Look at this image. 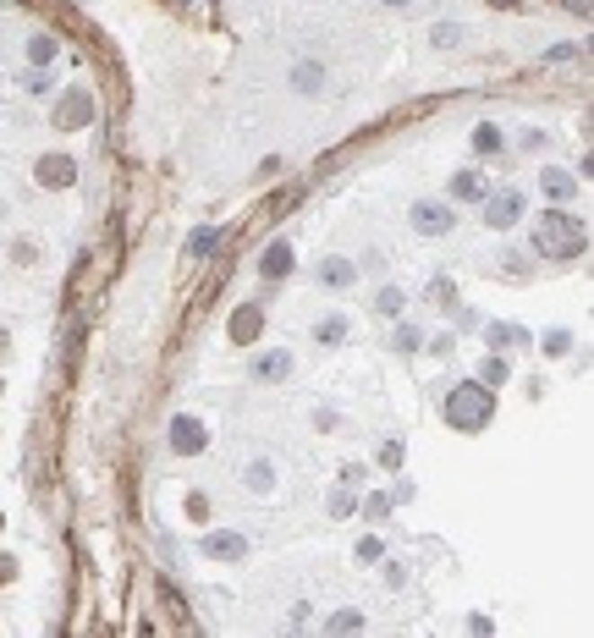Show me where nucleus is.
<instances>
[{"label": "nucleus", "mask_w": 594, "mask_h": 638, "mask_svg": "<svg viewBox=\"0 0 594 638\" xmlns=\"http://www.w3.org/2000/svg\"><path fill=\"white\" fill-rule=\"evenodd\" d=\"M479 380H484V385H501V380H507V358L490 352V358H484V369H479Z\"/></svg>", "instance_id": "6ab92c4d"}, {"label": "nucleus", "mask_w": 594, "mask_h": 638, "mask_svg": "<svg viewBox=\"0 0 594 638\" xmlns=\"http://www.w3.org/2000/svg\"><path fill=\"white\" fill-rule=\"evenodd\" d=\"M474 149L479 155H501V127H479L474 132Z\"/></svg>", "instance_id": "aec40b11"}, {"label": "nucleus", "mask_w": 594, "mask_h": 638, "mask_svg": "<svg viewBox=\"0 0 594 638\" xmlns=\"http://www.w3.org/2000/svg\"><path fill=\"white\" fill-rule=\"evenodd\" d=\"M484 336H490V352H501V347H523V341H528L523 325H490Z\"/></svg>", "instance_id": "4468645a"}, {"label": "nucleus", "mask_w": 594, "mask_h": 638, "mask_svg": "<svg viewBox=\"0 0 594 638\" xmlns=\"http://www.w3.org/2000/svg\"><path fill=\"white\" fill-rule=\"evenodd\" d=\"M204 424L199 419H176L171 424V451H182V457H199V451H204Z\"/></svg>", "instance_id": "0eeeda50"}, {"label": "nucleus", "mask_w": 594, "mask_h": 638, "mask_svg": "<svg viewBox=\"0 0 594 638\" xmlns=\"http://www.w3.org/2000/svg\"><path fill=\"white\" fill-rule=\"evenodd\" d=\"M248 484L264 490V484H270V463H253V468H248Z\"/></svg>", "instance_id": "a878e982"}, {"label": "nucleus", "mask_w": 594, "mask_h": 638, "mask_svg": "<svg viewBox=\"0 0 594 638\" xmlns=\"http://www.w3.org/2000/svg\"><path fill=\"white\" fill-rule=\"evenodd\" d=\"M501 6H512V0H501Z\"/></svg>", "instance_id": "7c9ffc66"}, {"label": "nucleus", "mask_w": 594, "mask_h": 638, "mask_svg": "<svg viewBox=\"0 0 594 638\" xmlns=\"http://www.w3.org/2000/svg\"><path fill=\"white\" fill-rule=\"evenodd\" d=\"M243 551H248L243 534H209V539H204V556H209V562H237Z\"/></svg>", "instance_id": "1a4fd4ad"}, {"label": "nucleus", "mask_w": 594, "mask_h": 638, "mask_svg": "<svg viewBox=\"0 0 594 638\" xmlns=\"http://www.w3.org/2000/svg\"><path fill=\"white\" fill-rule=\"evenodd\" d=\"M331 512H336V518H347V512H352V495H347V490H341V495H331Z\"/></svg>", "instance_id": "bb28decb"}, {"label": "nucleus", "mask_w": 594, "mask_h": 638, "mask_svg": "<svg viewBox=\"0 0 594 638\" xmlns=\"http://www.w3.org/2000/svg\"><path fill=\"white\" fill-rule=\"evenodd\" d=\"M0 391H6V380H0Z\"/></svg>", "instance_id": "2f4dec72"}, {"label": "nucleus", "mask_w": 594, "mask_h": 638, "mask_svg": "<svg viewBox=\"0 0 594 638\" xmlns=\"http://www.w3.org/2000/svg\"><path fill=\"white\" fill-rule=\"evenodd\" d=\"M413 226H419L424 237H446L451 226H457V209H446V204L424 199V204H413Z\"/></svg>", "instance_id": "20e7f679"}, {"label": "nucleus", "mask_w": 594, "mask_h": 638, "mask_svg": "<svg viewBox=\"0 0 594 638\" xmlns=\"http://www.w3.org/2000/svg\"><path fill=\"white\" fill-rule=\"evenodd\" d=\"M28 61H33V66L56 61V39H50V33H33V39H28Z\"/></svg>", "instance_id": "dca6fc26"}, {"label": "nucleus", "mask_w": 594, "mask_h": 638, "mask_svg": "<svg viewBox=\"0 0 594 638\" xmlns=\"http://www.w3.org/2000/svg\"><path fill=\"white\" fill-rule=\"evenodd\" d=\"M539 182H545V193H551V199H572V188H578V182H572L567 171H545Z\"/></svg>", "instance_id": "f3484780"}, {"label": "nucleus", "mask_w": 594, "mask_h": 638, "mask_svg": "<svg viewBox=\"0 0 594 638\" xmlns=\"http://www.w3.org/2000/svg\"><path fill=\"white\" fill-rule=\"evenodd\" d=\"M12 572H17V562H12V556H0V583H6Z\"/></svg>", "instance_id": "cd10ccee"}, {"label": "nucleus", "mask_w": 594, "mask_h": 638, "mask_svg": "<svg viewBox=\"0 0 594 638\" xmlns=\"http://www.w3.org/2000/svg\"><path fill=\"white\" fill-rule=\"evenodd\" d=\"M352 276H358V270L347 259H325V264H319V281H325V287H352Z\"/></svg>", "instance_id": "ddd939ff"}, {"label": "nucleus", "mask_w": 594, "mask_h": 638, "mask_svg": "<svg viewBox=\"0 0 594 638\" xmlns=\"http://www.w3.org/2000/svg\"><path fill=\"white\" fill-rule=\"evenodd\" d=\"M534 253H545V259H578V253H589V226L578 215H567V209H545L534 220Z\"/></svg>", "instance_id": "f257e3e1"}, {"label": "nucleus", "mask_w": 594, "mask_h": 638, "mask_svg": "<svg viewBox=\"0 0 594 638\" xmlns=\"http://www.w3.org/2000/svg\"><path fill=\"white\" fill-rule=\"evenodd\" d=\"M391 347H396V352H419V347H424V336H419V325H396V336H391Z\"/></svg>", "instance_id": "a211bd4d"}, {"label": "nucleus", "mask_w": 594, "mask_h": 638, "mask_svg": "<svg viewBox=\"0 0 594 638\" xmlns=\"http://www.w3.org/2000/svg\"><path fill=\"white\" fill-rule=\"evenodd\" d=\"M259 270H264V281H281L287 270H292V248H287V243H276V248L264 253V264H259Z\"/></svg>", "instance_id": "f8f14e48"}, {"label": "nucleus", "mask_w": 594, "mask_h": 638, "mask_svg": "<svg viewBox=\"0 0 594 638\" xmlns=\"http://www.w3.org/2000/svg\"><path fill=\"white\" fill-rule=\"evenodd\" d=\"M0 523H6V518H0Z\"/></svg>", "instance_id": "473e14b6"}, {"label": "nucleus", "mask_w": 594, "mask_h": 638, "mask_svg": "<svg viewBox=\"0 0 594 638\" xmlns=\"http://www.w3.org/2000/svg\"><path fill=\"white\" fill-rule=\"evenodd\" d=\"M88 116H94V100H88L83 88H72V94L56 100V127H83Z\"/></svg>", "instance_id": "423d86ee"}, {"label": "nucleus", "mask_w": 594, "mask_h": 638, "mask_svg": "<svg viewBox=\"0 0 594 638\" xmlns=\"http://www.w3.org/2000/svg\"><path fill=\"white\" fill-rule=\"evenodd\" d=\"M6 347H12V331H6V325H0V352H6Z\"/></svg>", "instance_id": "c85d7f7f"}, {"label": "nucleus", "mask_w": 594, "mask_h": 638, "mask_svg": "<svg viewBox=\"0 0 594 638\" xmlns=\"http://www.w3.org/2000/svg\"><path fill=\"white\" fill-rule=\"evenodd\" d=\"M567 347H572L567 331H551V336H545V352H567Z\"/></svg>", "instance_id": "393cba45"}, {"label": "nucleus", "mask_w": 594, "mask_h": 638, "mask_svg": "<svg viewBox=\"0 0 594 638\" xmlns=\"http://www.w3.org/2000/svg\"><path fill=\"white\" fill-rule=\"evenodd\" d=\"M347 336V319L341 314H331V319H319V325H314V341H325V347H336Z\"/></svg>", "instance_id": "2eb2a0df"}, {"label": "nucleus", "mask_w": 594, "mask_h": 638, "mask_svg": "<svg viewBox=\"0 0 594 638\" xmlns=\"http://www.w3.org/2000/svg\"><path fill=\"white\" fill-rule=\"evenodd\" d=\"M33 176H39V188H72V182H77V165H72L66 155H44Z\"/></svg>", "instance_id": "39448f33"}, {"label": "nucleus", "mask_w": 594, "mask_h": 638, "mask_svg": "<svg viewBox=\"0 0 594 638\" xmlns=\"http://www.w3.org/2000/svg\"><path fill=\"white\" fill-rule=\"evenodd\" d=\"M380 314H402V292H396V287L380 292Z\"/></svg>", "instance_id": "5701e85b"}, {"label": "nucleus", "mask_w": 594, "mask_h": 638, "mask_svg": "<svg viewBox=\"0 0 594 638\" xmlns=\"http://www.w3.org/2000/svg\"><path fill=\"white\" fill-rule=\"evenodd\" d=\"M331 627H336V633H352V627H363V616H358V611H341V616H331Z\"/></svg>", "instance_id": "b1692460"}, {"label": "nucleus", "mask_w": 594, "mask_h": 638, "mask_svg": "<svg viewBox=\"0 0 594 638\" xmlns=\"http://www.w3.org/2000/svg\"><path fill=\"white\" fill-rule=\"evenodd\" d=\"M215 243H220V232H215V226H204V232H193V237H188V253H199V259H204Z\"/></svg>", "instance_id": "412c9836"}, {"label": "nucleus", "mask_w": 594, "mask_h": 638, "mask_svg": "<svg viewBox=\"0 0 594 638\" xmlns=\"http://www.w3.org/2000/svg\"><path fill=\"white\" fill-rule=\"evenodd\" d=\"M457 39H463V28H457V22H440V28H435V44H440V50H446V44H457Z\"/></svg>", "instance_id": "4be33fe9"}, {"label": "nucleus", "mask_w": 594, "mask_h": 638, "mask_svg": "<svg viewBox=\"0 0 594 638\" xmlns=\"http://www.w3.org/2000/svg\"><path fill=\"white\" fill-rule=\"evenodd\" d=\"M259 325H264V314H259L253 303H248V308H237V314H232V341H253V336H259Z\"/></svg>", "instance_id": "9d476101"}, {"label": "nucleus", "mask_w": 594, "mask_h": 638, "mask_svg": "<svg viewBox=\"0 0 594 638\" xmlns=\"http://www.w3.org/2000/svg\"><path fill=\"white\" fill-rule=\"evenodd\" d=\"M484 193H490V188H484L479 171H457V176H451V199H468V204H474V199H484Z\"/></svg>", "instance_id": "9b49d317"}, {"label": "nucleus", "mask_w": 594, "mask_h": 638, "mask_svg": "<svg viewBox=\"0 0 594 638\" xmlns=\"http://www.w3.org/2000/svg\"><path fill=\"white\" fill-rule=\"evenodd\" d=\"M490 419H495V391H490L484 380H468V385H451V391H446V424H451V430L474 435V430H484Z\"/></svg>", "instance_id": "f03ea898"}, {"label": "nucleus", "mask_w": 594, "mask_h": 638, "mask_svg": "<svg viewBox=\"0 0 594 638\" xmlns=\"http://www.w3.org/2000/svg\"><path fill=\"white\" fill-rule=\"evenodd\" d=\"M386 6H419V0H386Z\"/></svg>", "instance_id": "c756f323"}, {"label": "nucleus", "mask_w": 594, "mask_h": 638, "mask_svg": "<svg viewBox=\"0 0 594 638\" xmlns=\"http://www.w3.org/2000/svg\"><path fill=\"white\" fill-rule=\"evenodd\" d=\"M292 375V352H259L253 358V380L270 385V380H287Z\"/></svg>", "instance_id": "6e6552de"}, {"label": "nucleus", "mask_w": 594, "mask_h": 638, "mask_svg": "<svg viewBox=\"0 0 594 638\" xmlns=\"http://www.w3.org/2000/svg\"><path fill=\"white\" fill-rule=\"evenodd\" d=\"M518 215H523V193H512V188L484 193V226H490V232H507V226H518Z\"/></svg>", "instance_id": "7ed1b4c3"}]
</instances>
